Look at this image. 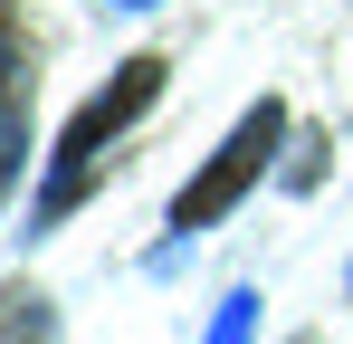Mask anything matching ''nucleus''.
Segmentation results:
<instances>
[{"label": "nucleus", "mask_w": 353, "mask_h": 344, "mask_svg": "<svg viewBox=\"0 0 353 344\" xmlns=\"http://www.w3.org/2000/svg\"><path fill=\"white\" fill-rule=\"evenodd\" d=\"M153 96H163V57H134V67H115V86H105V96H86V106H77V124L58 134V172H48V191H39V220H58L67 201L86 191V172L105 163V144H115Z\"/></svg>", "instance_id": "nucleus-1"}, {"label": "nucleus", "mask_w": 353, "mask_h": 344, "mask_svg": "<svg viewBox=\"0 0 353 344\" xmlns=\"http://www.w3.org/2000/svg\"><path fill=\"white\" fill-rule=\"evenodd\" d=\"M277 134H287V106H268V96H258V106H248V115L230 124V144H220L210 163L191 172V191L172 201V229H181V239H191V229H210V220H230L239 201H248V182L268 172Z\"/></svg>", "instance_id": "nucleus-2"}, {"label": "nucleus", "mask_w": 353, "mask_h": 344, "mask_svg": "<svg viewBox=\"0 0 353 344\" xmlns=\"http://www.w3.org/2000/svg\"><path fill=\"white\" fill-rule=\"evenodd\" d=\"M248 335H258V287L220 296V316H210V335H201V344H248Z\"/></svg>", "instance_id": "nucleus-3"}, {"label": "nucleus", "mask_w": 353, "mask_h": 344, "mask_svg": "<svg viewBox=\"0 0 353 344\" xmlns=\"http://www.w3.org/2000/svg\"><path fill=\"white\" fill-rule=\"evenodd\" d=\"M19 153H29V124H19V106H0V182L19 172Z\"/></svg>", "instance_id": "nucleus-4"}, {"label": "nucleus", "mask_w": 353, "mask_h": 344, "mask_svg": "<svg viewBox=\"0 0 353 344\" xmlns=\"http://www.w3.org/2000/svg\"><path fill=\"white\" fill-rule=\"evenodd\" d=\"M0 344H48V316L29 306V316H0Z\"/></svg>", "instance_id": "nucleus-5"}, {"label": "nucleus", "mask_w": 353, "mask_h": 344, "mask_svg": "<svg viewBox=\"0 0 353 344\" xmlns=\"http://www.w3.org/2000/svg\"><path fill=\"white\" fill-rule=\"evenodd\" d=\"M0 77H10V39H0Z\"/></svg>", "instance_id": "nucleus-6"}, {"label": "nucleus", "mask_w": 353, "mask_h": 344, "mask_svg": "<svg viewBox=\"0 0 353 344\" xmlns=\"http://www.w3.org/2000/svg\"><path fill=\"white\" fill-rule=\"evenodd\" d=\"M115 10H153V0H115Z\"/></svg>", "instance_id": "nucleus-7"}]
</instances>
